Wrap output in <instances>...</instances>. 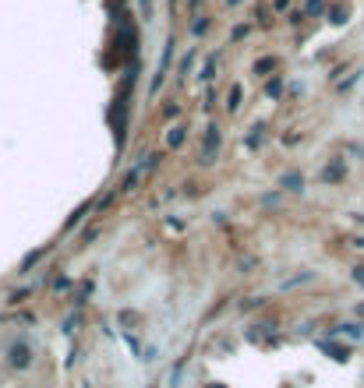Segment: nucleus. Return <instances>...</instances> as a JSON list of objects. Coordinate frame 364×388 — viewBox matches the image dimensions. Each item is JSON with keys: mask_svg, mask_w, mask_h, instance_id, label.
Returning <instances> with one entry per match:
<instances>
[{"mask_svg": "<svg viewBox=\"0 0 364 388\" xmlns=\"http://www.w3.org/2000/svg\"><path fill=\"white\" fill-rule=\"evenodd\" d=\"M220 145H223V134H220V127H216V124H209V127H205V138H202L198 162H202V166L216 162V155H220Z\"/></svg>", "mask_w": 364, "mask_h": 388, "instance_id": "f257e3e1", "label": "nucleus"}, {"mask_svg": "<svg viewBox=\"0 0 364 388\" xmlns=\"http://www.w3.org/2000/svg\"><path fill=\"white\" fill-rule=\"evenodd\" d=\"M138 4H142V15H149V11H152V0H138Z\"/></svg>", "mask_w": 364, "mask_h": 388, "instance_id": "b1692460", "label": "nucleus"}, {"mask_svg": "<svg viewBox=\"0 0 364 388\" xmlns=\"http://www.w3.org/2000/svg\"><path fill=\"white\" fill-rule=\"evenodd\" d=\"M96 237H99V226H89V230H85V237H82V244H92Z\"/></svg>", "mask_w": 364, "mask_h": 388, "instance_id": "aec40b11", "label": "nucleus"}, {"mask_svg": "<svg viewBox=\"0 0 364 388\" xmlns=\"http://www.w3.org/2000/svg\"><path fill=\"white\" fill-rule=\"evenodd\" d=\"M25 297H29V290H18V293H11V304H22Z\"/></svg>", "mask_w": 364, "mask_h": 388, "instance_id": "4be33fe9", "label": "nucleus"}, {"mask_svg": "<svg viewBox=\"0 0 364 388\" xmlns=\"http://www.w3.org/2000/svg\"><path fill=\"white\" fill-rule=\"evenodd\" d=\"M213 75H216V57H209V61L202 64V75H198V78H202V82H213Z\"/></svg>", "mask_w": 364, "mask_h": 388, "instance_id": "ddd939ff", "label": "nucleus"}, {"mask_svg": "<svg viewBox=\"0 0 364 388\" xmlns=\"http://www.w3.org/2000/svg\"><path fill=\"white\" fill-rule=\"evenodd\" d=\"M177 114H181V106H177V102L163 106V121H170V117H177Z\"/></svg>", "mask_w": 364, "mask_h": 388, "instance_id": "a211bd4d", "label": "nucleus"}, {"mask_svg": "<svg viewBox=\"0 0 364 388\" xmlns=\"http://www.w3.org/2000/svg\"><path fill=\"white\" fill-rule=\"evenodd\" d=\"M343 332H340V336H347V339H361L364 336V325H340Z\"/></svg>", "mask_w": 364, "mask_h": 388, "instance_id": "f8f14e48", "label": "nucleus"}, {"mask_svg": "<svg viewBox=\"0 0 364 388\" xmlns=\"http://www.w3.org/2000/svg\"><path fill=\"white\" fill-rule=\"evenodd\" d=\"M354 247H361V251H364V237H354Z\"/></svg>", "mask_w": 364, "mask_h": 388, "instance_id": "393cba45", "label": "nucleus"}, {"mask_svg": "<svg viewBox=\"0 0 364 388\" xmlns=\"http://www.w3.org/2000/svg\"><path fill=\"white\" fill-rule=\"evenodd\" d=\"M354 314H357V325H364V304H357V307H354Z\"/></svg>", "mask_w": 364, "mask_h": 388, "instance_id": "5701e85b", "label": "nucleus"}, {"mask_svg": "<svg viewBox=\"0 0 364 388\" xmlns=\"http://www.w3.org/2000/svg\"><path fill=\"white\" fill-rule=\"evenodd\" d=\"M184 141H188V124H174L167 131V148L177 152V148H184Z\"/></svg>", "mask_w": 364, "mask_h": 388, "instance_id": "7ed1b4c3", "label": "nucleus"}, {"mask_svg": "<svg viewBox=\"0 0 364 388\" xmlns=\"http://www.w3.org/2000/svg\"><path fill=\"white\" fill-rule=\"evenodd\" d=\"M287 191H304V177L301 173H283V180H280Z\"/></svg>", "mask_w": 364, "mask_h": 388, "instance_id": "6e6552de", "label": "nucleus"}, {"mask_svg": "<svg viewBox=\"0 0 364 388\" xmlns=\"http://www.w3.org/2000/svg\"><path fill=\"white\" fill-rule=\"evenodd\" d=\"M46 254H50V247H36L32 254H25V261L18 265V272H22V275H25V272H32V268H36V265H39Z\"/></svg>", "mask_w": 364, "mask_h": 388, "instance_id": "20e7f679", "label": "nucleus"}, {"mask_svg": "<svg viewBox=\"0 0 364 388\" xmlns=\"http://www.w3.org/2000/svg\"><path fill=\"white\" fill-rule=\"evenodd\" d=\"M273 68H276V57H262V61H255L251 75H266V71H273Z\"/></svg>", "mask_w": 364, "mask_h": 388, "instance_id": "9d476101", "label": "nucleus"}, {"mask_svg": "<svg viewBox=\"0 0 364 388\" xmlns=\"http://www.w3.org/2000/svg\"><path fill=\"white\" fill-rule=\"evenodd\" d=\"M89 212H92V201H85V205H82L78 212H71V219H68V223H64V233H71L75 226H82V219H85Z\"/></svg>", "mask_w": 364, "mask_h": 388, "instance_id": "423d86ee", "label": "nucleus"}, {"mask_svg": "<svg viewBox=\"0 0 364 388\" xmlns=\"http://www.w3.org/2000/svg\"><path fill=\"white\" fill-rule=\"evenodd\" d=\"M237 106H241V85H234L227 95V109H237Z\"/></svg>", "mask_w": 364, "mask_h": 388, "instance_id": "dca6fc26", "label": "nucleus"}, {"mask_svg": "<svg viewBox=\"0 0 364 388\" xmlns=\"http://www.w3.org/2000/svg\"><path fill=\"white\" fill-rule=\"evenodd\" d=\"M322 350H326V353H333V360H340V364L347 360V346H329V343H322Z\"/></svg>", "mask_w": 364, "mask_h": 388, "instance_id": "4468645a", "label": "nucleus"}, {"mask_svg": "<svg viewBox=\"0 0 364 388\" xmlns=\"http://www.w3.org/2000/svg\"><path fill=\"white\" fill-rule=\"evenodd\" d=\"M266 95H269V99H280V95H283V78H280V75L266 82Z\"/></svg>", "mask_w": 364, "mask_h": 388, "instance_id": "1a4fd4ad", "label": "nucleus"}, {"mask_svg": "<svg viewBox=\"0 0 364 388\" xmlns=\"http://www.w3.org/2000/svg\"><path fill=\"white\" fill-rule=\"evenodd\" d=\"M8 364H11L15 371H29V367H32V346H29L25 339H15V343L8 346Z\"/></svg>", "mask_w": 364, "mask_h": 388, "instance_id": "f03ea898", "label": "nucleus"}, {"mask_svg": "<svg viewBox=\"0 0 364 388\" xmlns=\"http://www.w3.org/2000/svg\"><path fill=\"white\" fill-rule=\"evenodd\" d=\"M195 57H198V53H195V49H188V57H184V61H181V64H177V71H181V75H184V78H188V75H191V68H195Z\"/></svg>", "mask_w": 364, "mask_h": 388, "instance_id": "9b49d317", "label": "nucleus"}, {"mask_svg": "<svg viewBox=\"0 0 364 388\" xmlns=\"http://www.w3.org/2000/svg\"><path fill=\"white\" fill-rule=\"evenodd\" d=\"M138 180H142V170H138V166H131V170L124 173V180H121V187H117V191H124V194H128V191H135V187H138Z\"/></svg>", "mask_w": 364, "mask_h": 388, "instance_id": "0eeeda50", "label": "nucleus"}, {"mask_svg": "<svg viewBox=\"0 0 364 388\" xmlns=\"http://www.w3.org/2000/svg\"><path fill=\"white\" fill-rule=\"evenodd\" d=\"M205 29H209V18H205V15H198V18H195V25H191V32H195V36H202Z\"/></svg>", "mask_w": 364, "mask_h": 388, "instance_id": "f3484780", "label": "nucleus"}, {"mask_svg": "<svg viewBox=\"0 0 364 388\" xmlns=\"http://www.w3.org/2000/svg\"><path fill=\"white\" fill-rule=\"evenodd\" d=\"M347 177V166L343 162H333V166H326V170H322V180L326 184H340Z\"/></svg>", "mask_w": 364, "mask_h": 388, "instance_id": "39448f33", "label": "nucleus"}, {"mask_svg": "<svg viewBox=\"0 0 364 388\" xmlns=\"http://www.w3.org/2000/svg\"><path fill=\"white\" fill-rule=\"evenodd\" d=\"M322 11V0H308V8H304V15H319Z\"/></svg>", "mask_w": 364, "mask_h": 388, "instance_id": "6ab92c4d", "label": "nucleus"}, {"mask_svg": "<svg viewBox=\"0 0 364 388\" xmlns=\"http://www.w3.org/2000/svg\"><path fill=\"white\" fill-rule=\"evenodd\" d=\"M287 4H290V0H276V11H283Z\"/></svg>", "mask_w": 364, "mask_h": 388, "instance_id": "a878e982", "label": "nucleus"}, {"mask_svg": "<svg viewBox=\"0 0 364 388\" xmlns=\"http://www.w3.org/2000/svg\"><path fill=\"white\" fill-rule=\"evenodd\" d=\"M311 279H315L311 272H301V275H294V279H287V283H283V290H290V286H297V283H311Z\"/></svg>", "mask_w": 364, "mask_h": 388, "instance_id": "2eb2a0df", "label": "nucleus"}, {"mask_svg": "<svg viewBox=\"0 0 364 388\" xmlns=\"http://www.w3.org/2000/svg\"><path fill=\"white\" fill-rule=\"evenodd\" d=\"M354 283H357V286H364V265H357V268H354Z\"/></svg>", "mask_w": 364, "mask_h": 388, "instance_id": "412c9836", "label": "nucleus"}]
</instances>
